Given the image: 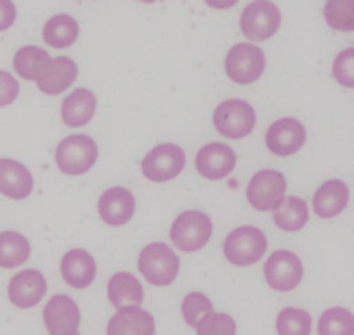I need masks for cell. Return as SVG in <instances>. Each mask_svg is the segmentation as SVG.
Listing matches in <instances>:
<instances>
[{
  "label": "cell",
  "mask_w": 354,
  "mask_h": 335,
  "mask_svg": "<svg viewBox=\"0 0 354 335\" xmlns=\"http://www.w3.org/2000/svg\"><path fill=\"white\" fill-rule=\"evenodd\" d=\"M266 249H268V240H266L261 229L253 225L234 229L223 242L225 260L234 266H251L263 257Z\"/></svg>",
  "instance_id": "obj_1"
},
{
  "label": "cell",
  "mask_w": 354,
  "mask_h": 335,
  "mask_svg": "<svg viewBox=\"0 0 354 335\" xmlns=\"http://www.w3.org/2000/svg\"><path fill=\"white\" fill-rule=\"evenodd\" d=\"M138 271L151 286H171L180 273V257L169 244L151 242L138 255Z\"/></svg>",
  "instance_id": "obj_2"
},
{
  "label": "cell",
  "mask_w": 354,
  "mask_h": 335,
  "mask_svg": "<svg viewBox=\"0 0 354 335\" xmlns=\"http://www.w3.org/2000/svg\"><path fill=\"white\" fill-rule=\"evenodd\" d=\"M171 242L186 253L199 251L212 238V219L199 210L182 212L171 225Z\"/></svg>",
  "instance_id": "obj_3"
},
{
  "label": "cell",
  "mask_w": 354,
  "mask_h": 335,
  "mask_svg": "<svg viewBox=\"0 0 354 335\" xmlns=\"http://www.w3.org/2000/svg\"><path fill=\"white\" fill-rule=\"evenodd\" d=\"M57 167L67 175H82L97 161V145L91 136L72 134L63 138L57 147Z\"/></svg>",
  "instance_id": "obj_4"
},
{
  "label": "cell",
  "mask_w": 354,
  "mask_h": 335,
  "mask_svg": "<svg viewBox=\"0 0 354 335\" xmlns=\"http://www.w3.org/2000/svg\"><path fill=\"white\" fill-rule=\"evenodd\" d=\"M257 113L244 100H225L214 111V128L227 138H244L255 130Z\"/></svg>",
  "instance_id": "obj_5"
},
{
  "label": "cell",
  "mask_w": 354,
  "mask_h": 335,
  "mask_svg": "<svg viewBox=\"0 0 354 335\" xmlns=\"http://www.w3.org/2000/svg\"><path fill=\"white\" fill-rule=\"evenodd\" d=\"M186 167V152L180 145L162 143L156 145L140 163V171L151 182L175 180Z\"/></svg>",
  "instance_id": "obj_6"
},
{
  "label": "cell",
  "mask_w": 354,
  "mask_h": 335,
  "mask_svg": "<svg viewBox=\"0 0 354 335\" xmlns=\"http://www.w3.org/2000/svg\"><path fill=\"white\" fill-rule=\"evenodd\" d=\"M266 69V55L255 44H236L227 52L225 72L238 84L255 82Z\"/></svg>",
  "instance_id": "obj_7"
},
{
  "label": "cell",
  "mask_w": 354,
  "mask_h": 335,
  "mask_svg": "<svg viewBox=\"0 0 354 335\" xmlns=\"http://www.w3.org/2000/svg\"><path fill=\"white\" fill-rule=\"evenodd\" d=\"M288 182L283 178V173L274 169H261L257 171L249 186H246V197L249 203L259 210V212H272V210L286 197Z\"/></svg>",
  "instance_id": "obj_8"
},
{
  "label": "cell",
  "mask_w": 354,
  "mask_h": 335,
  "mask_svg": "<svg viewBox=\"0 0 354 335\" xmlns=\"http://www.w3.org/2000/svg\"><path fill=\"white\" fill-rule=\"evenodd\" d=\"M263 277L277 292H290L303 281V262L292 251L279 249L263 264Z\"/></svg>",
  "instance_id": "obj_9"
},
{
  "label": "cell",
  "mask_w": 354,
  "mask_h": 335,
  "mask_svg": "<svg viewBox=\"0 0 354 335\" xmlns=\"http://www.w3.org/2000/svg\"><path fill=\"white\" fill-rule=\"evenodd\" d=\"M281 26V11L272 3H251L246 5L240 15V30L246 39L266 42Z\"/></svg>",
  "instance_id": "obj_10"
},
{
  "label": "cell",
  "mask_w": 354,
  "mask_h": 335,
  "mask_svg": "<svg viewBox=\"0 0 354 335\" xmlns=\"http://www.w3.org/2000/svg\"><path fill=\"white\" fill-rule=\"evenodd\" d=\"M44 323L50 335H76L80 327V309L72 296L57 294L44 309Z\"/></svg>",
  "instance_id": "obj_11"
},
{
  "label": "cell",
  "mask_w": 354,
  "mask_h": 335,
  "mask_svg": "<svg viewBox=\"0 0 354 335\" xmlns=\"http://www.w3.org/2000/svg\"><path fill=\"white\" fill-rule=\"evenodd\" d=\"M307 141V130L305 126L294 117H283L274 121L266 132V145L274 156H292Z\"/></svg>",
  "instance_id": "obj_12"
},
{
  "label": "cell",
  "mask_w": 354,
  "mask_h": 335,
  "mask_svg": "<svg viewBox=\"0 0 354 335\" xmlns=\"http://www.w3.org/2000/svg\"><path fill=\"white\" fill-rule=\"evenodd\" d=\"M97 212L106 225L113 227L126 225L136 212V197L128 188L113 186L102 192V197L97 201Z\"/></svg>",
  "instance_id": "obj_13"
},
{
  "label": "cell",
  "mask_w": 354,
  "mask_h": 335,
  "mask_svg": "<svg viewBox=\"0 0 354 335\" xmlns=\"http://www.w3.org/2000/svg\"><path fill=\"white\" fill-rule=\"evenodd\" d=\"M236 163H238L236 152L229 145H223V143H209V145L201 147L197 158H194L197 171L203 175L205 180L227 178V175L236 169Z\"/></svg>",
  "instance_id": "obj_14"
},
{
  "label": "cell",
  "mask_w": 354,
  "mask_h": 335,
  "mask_svg": "<svg viewBox=\"0 0 354 335\" xmlns=\"http://www.w3.org/2000/svg\"><path fill=\"white\" fill-rule=\"evenodd\" d=\"M46 290H48V281L44 273L35 269H26V271H20L9 281V301L15 307L28 309L41 301L46 296Z\"/></svg>",
  "instance_id": "obj_15"
},
{
  "label": "cell",
  "mask_w": 354,
  "mask_h": 335,
  "mask_svg": "<svg viewBox=\"0 0 354 335\" xmlns=\"http://www.w3.org/2000/svg\"><path fill=\"white\" fill-rule=\"evenodd\" d=\"M61 275L65 279V284H69L72 288H78V290L88 288L97 275L93 255L84 249L67 251L61 260Z\"/></svg>",
  "instance_id": "obj_16"
},
{
  "label": "cell",
  "mask_w": 354,
  "mask_h": 335,
  "mask_svg": "<svg viewBox=\"0 0 354 335\" xmlns=\"http://www.w3.org/2000/svg\"><path fill=\"white\" fill-rule=\"evenodd\" d=\"M32 173L17 161L0 158V195L9 199H26L32 192Z\"/></svg>",
  "instance_id": "obj_17"
},
{
  "label": "cell",
  "mask_w": 354,
  "mask_h": 335,
  "mask_svg": "<svg viewBox=\"0 0 354 335\" xmlns=\"http://www.w3.org/2000/svg\"><path fill=\"white\" fill-rule=\"evenodd\" d=\"M153 316L143 307L119 309L106 327V335H153Z\"/></svg>",
  "instance_id": "obj_18"
},
{
  "label": "cell",
  "mask_w": 354,
  "mask_h": 335,
  "mask_svg": "<svg viewBox=\"0 0 354 335\" xmlns=\"http://www.w3.org/2000/svg\"><path fill=\"white\" fill-rule=\"evenodd\" d=\"M350 201V190L344 180H328L313 195V212L322 219H333L342 215Z\"/></svg>",
  "instance_id": "obj_19"
},
{
  "label": "cell",
  "mask_w": 354,
  "mask_h": 335,
  "mask_svg": "<svg viewBox=\"0 0 354 335\" xmlns=\"http://www.w3.org/2000/svg\"><path fill=\"white\" fill-rule=\"evenodd\" d=\"M97 109V98L88 89H76L72 91L61 107V117L67 128H82L95 115Z\"/></svg>",
  "instance_id": "obj_20"
},
{
  "label": "cell",
  "mask_w": 354,
  "mask_h": 335,
  "mask_svg": "<svg viewBox=\"0 0 354 335\" xmlns=\"http://www.w3.org/2000/svg\"><path fill=\"white\" fill-rule=\"evenodd\" d=\"M76 78H78L76 61L69 59V57H55L50 61V67L44 74V78L37 80V87H39L41 93L59 96L67 89V87H72Z\"/></svg>",
  "instance_id": "obj_21"
},
{
  "label": "cell",
  "mask_w": 354,
  "mask_h": 335,
  "mask_svg": "<svg viewBox=\"0 0 354 335\" xmlns=\"http://www.w3.org/2000/svg\"><path fill=\"white\" fill-rule=\"evenodd\" d=\"M145 298V290L140 281L132 273H117L109 281V301L113 307L128 309V307H140Z\"/></svg>",
  "instance_id": "obj_22"
},
{
  "label": "cell",
  "mask_w": 354,
  "mask_h": 335,
  "mask_svg": "<svg viewBox=\"0 0 354 335\" xmlns=\"http://www.w3.org/2000/svg\"><path fill=\"white\" fill-rule=\"evenodd\" d=\"M52 57L39 46H24L15 52L13 57V69L17 76L24 80H39L48 72Z\"/></svg>",
  "instance_id": "obj_23"
},
{
  "label": "cell",
  "mask_w": 354,
  "mask_h": 335,
  "mask_svg": "<svg viewBox=\"0 0 354 335\" xmlns=\"http://www.w3.org/2000/svg\"><path fill=\"white\" fill-rule=\"evenodd\" d=\"M272 212L274 225L283 232H300L309 223V206L303 197H283Z\"/></svg>",
  "instance_id": "obj_24"
},
{
  "label": "cell",
  "mask_w": 354,
  "mask_h": 335,
  "mask_svg": "<svg viewBox=\"0 0 354 335\" xmlns=\"http://www.w3.org/2000/svg\"><path fill=\"white\" fill-rule=\"evenodd\" d=\"M78 22L72 15L59 13L55 17H50L44 26V42L52 48H67L78 39Z\"/></svg>",
  "instance_id": "obj_25"
},
{
  "label": "cell",
  "mask_w": 354,
  "mask_h": 335,
  "mask_svg": "<svg viewBox=\"0 0 354 335\" xmlns=\"http://www.w3.org/2000/svg\"><path fill=\"white\" fill-rule=\"evenodd\" d=\"M30 257V242L17 232H0V269H15Z\"/></svg>",
  "instance_id": "obj_26"
},
{
  "label": "cell",
  "mask_w": 354,
  "mask_h": 335,
  "mask_svg": "<svg viewBox=\"0 0 354 335\" xmlns=\"http://www.w3.org/2000/svg\"><path fill=\"white\" fill-rule=\"evenodd\" d=\"M317 335H354L352 311L344 307H330L320 316Z\"/></svg>",
  "instance_id": "obj_27"
},
{
  "label": "cell",
  "mask_w": 354,
  "mask_h": 335,
  "mask_svg": "<svg viewBox=\"0 0 354 335\" xmlns=\"http://www.w3.org/2000/svg\"><path fill=\"white\" fill-rule=\"evenodd\" d=\"M277 333L279 335H309L311 333V316L305 309L286 307L277 316Z\"/></svg>",
  "instance_id": "obj_28"
},
{
  "label": "cell",
  "mask_w": 354,
  "mask_h": 335,
  "mask_svg": "<svg viewBox=\"0 0 354 335\" xmlns=\"http://www.w3.org/2000/svg\"><path fill=\"white\" fill-rule=\"evenodd\" d=\"M214 311V305H212L209 298L203 292H190L186 294L184 303H182V314H184V320L188 327H197L201 318H205L207 314Z\"/></svg>",
  "instance_id": "obj_29"
},
{
  "label": "cell",
  "mask_w": 354,
  "mask_h": 335,
  "mask_svg": "<svg viewBox=\"0 0 354 335\" xmlns=\"http://www.w3.org/2000/svg\"><path fill=\"white\" fill-rule=\"evenodd\" d=\"M194 329H197V335H236V320L229 314L212 311Z\"/></svg>",
  "instance_id": "obj_30"
},
{
  "label": "cell",
  "mask_w": 354,
  "mask_h": 335,
  "mask_svg": "<svg viewBox=\"0 0 354 335\" xmlns=\"http://www.w3.org/2000/svg\"><path fill=\"white\" fill-rule=\"evenodd\" d=\"M326 22L337 30H352V3H326Z\"/></svg>",
  "instance_id": "obj_31"
},
{
  "label": "cell",
  "mask_w": 354,
  "mask_h": 335,
  "mask_svg": "<svg viewBox=\"0 0 354 335\" xmlns=\"http://www.w3.org/2000/svg\"><path fill=\"white\" fill-rule=\"evenodd\" d=\"M352 65H354V50L352 48H346L344 52H339L337 55V59H335V63H333V76H335V80H337L339 84H344V87H354V69H352Z\"/></svg>",
  "instance_id": "obj_32"
},
{
  "label": "cell",
  "mask_w": 354,
  "mask_h": 335,
  "mask_svg": "<svg viewBox=\"0 0 354 335\" xmlns=\"http://www.w3.org/2000/svg\"><path fill=\"white\" fill-rule=\"evenodd\" d=\"M17 93H20V84L15 76L0 69V107H9L11 102H15Z\"/></svg>",
  "instance_id": "obj_33"
},
{
  "label": "cell",
  "mask_w": 354,
  "mask_h": 335,
  "mask_svg": "<svg viewBox=\"0 0 354 335\" xmlns=\"http://www.w3.org/2000/svg\"><path fill=\"white\" fill-rule=\"evenodd\" d=\"M15 15H17L15 5L9 3V0H0V30L11 28V24L15 22Z\"/></svg>",
  "instance_id": "obj_34"
},
{
  "label": "cell",
  "mask_w": 354,
  "mask_h": 335,
  "mask_svg": "<svg viewBox=\"0 0 354 335\" xmlns=\"http://www.w3.org/2000/svg\"><path fill=\"white\" fill-rule=\"evenodd\" d=\"M76 335H78V333H76Z\"/></svg>",
  "instance_id": "obj_35"
}]
</instances>
